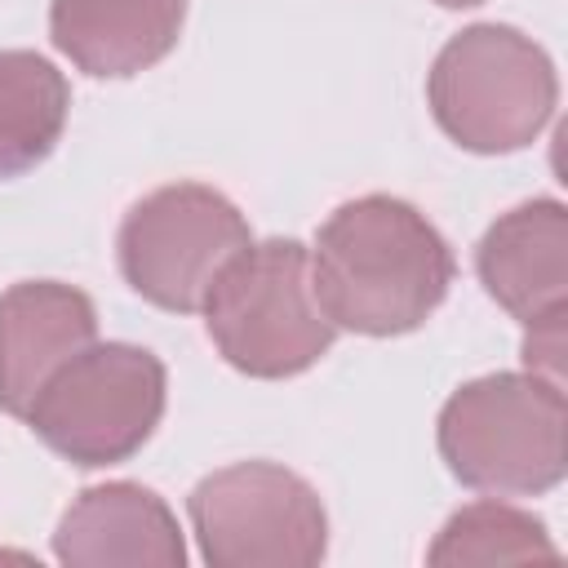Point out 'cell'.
Returning <instances> with one entry per match:
<instances>
[{"instance_id": "obj_14", "label": "cell", "mask_w": 568, "mask_h": 568, "mask_svg": "<svg viewBox=\"0 0 568 568\" xmlns=\"http://www.w3.org/2000/svg\"><path fill=\"white\" fill-rule=\"evenodd\" d=\"M564 320L568 315H546L524 324V373H537L555 386H564Z\"/></svg>"}, {"instance_id": "obj_5", "label": "cell", "mask_w": 568, "mask_h": 568, "mask_svg": "<svg viewBox=\"0 0 568 568\" xmlns=\"http://www.w3.org/2000/svg\"><path fill=\"white\" fill-rule=\"evenodd\" d=\"M169 373L133 342H93L62 364L27 408V426L71 466L133 457L164 417Z\"/></svg>"}, {"instance_id": "obj_13", "label": "cell", "mask_w": 568, "mask_h": 568, "mask_svg": "<svg viewBox=\"0 0 568 568\" xmlns=\"http://www.w3.org/2000/svg\"><path fill=\"white\" fill-rule=\"evenodd\" d=\"M555 541L546 537V524L519 506L506 501H475L462 506L426 550L430 564H528V559H555Z\"/></svg>"}, {"instance_id": "obj_2", "label": "cell", "mask_w": 568, "mask_h": 568, "mask_svg": "<svg viewBox=\"0 0 568 568\" xmlns=\"http://www.w3.org/2000/svg\"><path fill=\"white\" fill-rule=\"evenodd\" d=\"M564 386L537 373H488L439 408V457L475 493L541 497L564 479Z\"/></svg>"}, {"instance_id": "obj_4", "label": "cell", "mask_w": 568, "mask_h": 568, "mask_svg": "<svg viewBox=\"0 0 568 568\" xmlns=\"http://www.w3.org/2000/svg\"><path fill=\"white\" fill-rule=\"evenodd\" d=\"M426 102L457 146L506 155L524 151L550 124L559 75L532 36L501 22H475L439 49L426 75Z\"/></svg>"}, {"instance_id": "obj_6", "label": "cell", "mask_w": 568, "mask_h": 568, "mask_svg": "<svg viewBox=\"0 0 568 568\" xmlns=\"http://www.w3.org/2000/svg\"><path fill=\"white\" fill-rule=\"evenodd\" d=\"M244 213L204 182H173L142 195L115 235L124 284L160 311L191 315L204 306L222 266L248 248Z\"/></svg>"}, {"instance_id": "obj_3", "label": "cell", "mask_w": 568, "mask_h": 568, "mask_svg": "<svg viewBox=\"0 0 568 568\" xmlns=\"http://www.w3.org/2000/svg\"><path fill=\"white\" fill-rule=\"evenodd\" d=\"M200 311L217 355L266 382L306 373L337 337L311 284V253L297 240L240 248L213 280Z\"/></svg>"}, {"instance_id": "obj_10", "label": "cell", "mask_w": 568, "mask_h": 568, "mask_svg": "<svg viewBox=\"0 0 568 568\" xmlns=\"http://www.w3.org/2000/svg\"><path fill=\"white\" fill-rule=\"evenodd\" d=\"M484 293L519 324L568 315V213L559 200H528L501 213L479 248Z\"/></svg>"}, {"instance_id": "obj_7", "label": "cell", "mask_w": 568, "mask_h": 568, "mask_svg": "<svg viewBox=\"0 0 568 568\" xmlns=\"http://www.w3.org/2000/svg\"><path fill=\"white\" fill-rule=\"evenodd\" d=\"M186 510L213 568H311L328 550L320 493L280 462H235L204 475Z\"/></svg>"}, {"instance_id": "obj_15", "label": "cell", "mask_w": 568, "mask_h": 568, "mask_svg": "<svg viewBox=\"0 0 568 568\" xmlns=\"http://www.w3.org/2000/svg\"><path fill=\"white\" fill-rule=\"evenodd\" d=\"M435 4H444V9H470V4H484V0H435Z\"/></svg>"}, {"instance_id": "obj_11", "label": "cell", "mask_w": 568, "mask_h": 568, "mask_svg": "<svg viewBox=\"0 0 568 568\" xmlns=\"http://www.w3.org/2000/svg\"><path fill=\"white\" fill-rule=\"evenodd\" d=\"M186 0H53L49 36L71 67L98 80H124L178 44Z\"/></svg>"}, {"instance_id": "obj_1", "label": "cell", "mask_w": 568, "mask_h": 568, "mask_svg": "<svg viewBox=\"0 0 568 568\" xmlns=\"http://www.w3.org/2000/svg\"><path fill=\"white\" fill-rule=\"evenodd\" d=\"M457 275L448 240L395 195H359L342 204L315 235L311 284L333 320L364 337H399L422 328L448 297Z\"/></svg>"}, {"instance_id": "obj_9", "label": "cell", "mask_w": 568, "mask_h": 568, "mask_svg": "<svg viewBox=\"0 0 568 568\" xmlns=\"http://www.w3.org/2000/svg\"><path fill=\"white\" fill-rule=\"evenodd\" d=\"M53 555L71 568H182L186 541L151 488L115 479L84 488L62 510Z\"/></svg>"}, {"instance_id": "obj_12", "label": "cell", "mask_w": 568, "mask_h": 568, "mask_svg": "<svg viewBox=\"0 0 568 568\" xmlns=\"http://www.w3.org/2000/svg\"><path fill=\"white\" fill-rule=\"evenodd\" d=\"M71 111L67 75L31 53L0 49V182L36 169L62 138Z\"/></svg>"}, {"instance_id": "obj_8", "label": "cell", "mask_w": 568, "mask_h": 568, "mask_svg": "<svg viewBox=\"0 0 568 568\" xmlns=\"http://www.w3.org/2000/svg\"><path fill=\"white\" fill-rule=\"evenodd\" d=\"M98 342L89 293L58 280H22L0 293V408L27 417L49 377Z\"/></svg>"}]
</instances>
